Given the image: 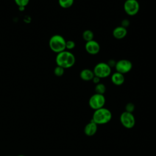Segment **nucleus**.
Masks as SVG:
<instances>
[{"mask_svg":"<svg viewBox=\"0 0 156 156\" xmlns=\"http://www.w3.org/2000/svg\"><path fill=\"white\" fill-rule=\"evenodd\" d=\"M129 25H130V21L128 19H124L122 20L121 24L122 27L127 29V27H129Z\"/></svg>","mask_w":156,"mask_h":156,"instance_id":"obj_21","label":"nucleus"},{"mask_svg":"<svg viewBox=\"0 0 156 156\" xmlns=\"http://www.w3.org/2000/svg\"><path fill=\"white\" fill-rule=\"evenodd\" d=\"M100 80H101V79H100L99 77H98L94 76L91 80H92V82H93L95 85H96V84L100 83Z\"/></svg>","mask_w":156,"mask_h":156,"instance_id":"obj_23","label":"nucleus"},{"mask_svg":"<svg viewBox=\"0 0 156 156\" xmlns=\"http://www.w3.org/2000/svg\"><path fill=\"white\" fill-rule=\"evenodd\" d=\"M123 7L126 14L129 16H134L139 12L140 6L137 0H126Z\"/></svg>","mask_w":156,"mask_h":156,"instance_id":"obj_7","label":"nucleus"},{"mask_svg":"<svg viewBox=\"0 0 156 156\" xmlns=\"http://www.w3.org/2000/svg\"><path fill=\"white\" fill-rule=\"evenodd\" d=\"M85 49L87 53L90 55H96L101 49L99 43L96 40H91L85 43Z\"/></svg>","mask_w":156,"mask_h":156,"instance_id":"obj_9","label":"nucleus"},{"mask_svg":"<svg viewBox=\"0 0 156 156\" xmlns=\"http://www.w3.org/2000/svg\"><path fill=\"white\" fill-rule=\"evenodd\" d=\"M18 156H25V155H19Z\"/></svg>","mask_w":156,"mask_h":156,"instance_id":"obj_24","label":"nucleus"},{"mask_svg":"<svg viewBox=\"0 0 156 156\" xmlns=\"http://www.w3.org/2000/svg\"><path fill=\"white\" fill-rule=\"evenodd\" d=\"M55 63L57 66H61L64 69L70 68L74 65L76 57L72 52L65 50L57 54Z\"/></svg>","mask_w":156,"mask_h":156,"instance_id":"obj_1","label":"nucleus"},{"mask_svg":"<svg viewBox=\"0 0 156 156\" xmlns=\"http://www.w3.org/2000/svg\"><path fill=\"white\" fill-rule=\"evenodd\" d=\"M111 81L115 85L120 86L124 83L125 81V77L124 74L116 71L112 74Z\"/></svg>","mask_w":156,"mask_h":156,"instance_id":"obj_12","label":"nucleus"},{"mask_svg":"<svg viewBox=\"0 0 156 156\" xmlns=\"http://www.w3.org/2000/svg\"><path fill=\"white\" fill-rule=\"evenodd\" d=\"M93 71L94 76L99 77L100 79H103L110 76L112 68L107 63L99 62L94 66Z\"/></svg>","mask_w":156,"mask_h":156,"instance_id":"obj_4","label":"nucleus"},{"mask_svg":"<svg viewBox=\"0 0 156 156\" xmlns=\"http://www.w3.org/2000/svg\"><path fill=\"white\" fill-rule=\"evenodd\" d=\"M76 47V43L73 40L66 41V49L72 50Z\"/></svg>","mask_w":156,"mask_h":156,"instance_id":"obj_20","label":"nucleus"},{"mask_svg":"<svg viewBox=\"0 0 156 156\" xmlns=\"http://www.w3.org/2000/svg\"><path fill=\"white\" fill-rule=\"evenodd\" d=\"M49 46L52 51L58 54L66 50V40L62 35L55 34L50 38Z\"/></svg>","mask_w":156,"mask_h":156,"instance_id":"obj_3","label":"nucleus"},{"mask_svg":"<svg viewBox=\"0 0 156 156\" xmlns=\"http://www.w3.org/2000/svg\"><path fill=\"white\" fill-rule=\"evenodd\" d=\"M79 76L80 79L83 81H90L93 79L94 74L93 70L88 68H85L81 70L79 74Z\"/></svg>","mask_w":156,"mask_h":156,"instance_id":"obj_13","label":"nucleus"},{"mask_svg":"<svg viewBox=\"0 0 156 156\" xmlns=\"http://www.w3.org/2000/svg\"><path fill=\"white\" fill-rule=\"evenodd\" d=\"M98 124L91 120L88 123H87L83 129L84 133L88 136H92L96 134L98 131Z\"/></svg>","mask_w":156,"mask_h":156,"instance_id":"obj_10","label":"nucleus"},{"mask_svg":"<svg viewBox=\"0 0 156 156\" xmlns=\"http://www.w3.org/2000/svg\"><path fill=\"white\" fill-rule=\"evenodd\" d=\"M82 38L86 42L93 40L94 38V33L90 29L85 30L82 33Z\"/></svg>","mask_w":156,"mask_h":156,"instance_id":"obj_14","label":"nucleus"},{"mask_svg":"<svg viewBox=\"0 0 156 156\" xmlns=\"http://www.w3.org/2000/svg\"><path fill=\"white\" fill-rule=\"evenodd\" d=\"M135 109V105L132 102H128L125 105V111L126 112L133 113Z\"/></svg>","mask_w":156,"mask_h":156,"instance_id":"obj_19","label":"nucleus"},{"mask_svg":"<svg viewBox=\"0 0 156 156\" xmlns=\"http://www.w3.org/2000/svg\"><path fill=\"white\" fill-rule=\"evenodd\" d=\"M116 63V62H115V60L110 59V60H108V62L107 63V64L110 66V67L112 68V67H115V66Z\"/></svg>","mask_w":156,"mask_h":156,"instance_id":"obj_22","label":"nucleus"},{"mask_svg":"<svg viewBox=\"0 0 156 156\" xmlns=\"http://www.w3.org/2000/svg\"><path fill=\"white\" fill-rule=\"evenodd\" d=\"M65 69L61 66H57L54 69V73L57 77H61L64 74Z\"/></svg>","mask_w":156,"mask_h":156,"instance_id":"obj_17","label":"nucleus"},{"mask_svg":"<svg viewBox=\"0 0 156 156\" xmlns=\"http://www.w3.org/2000/svg\"><path fill=\"white\" fill-rule=\"evenodd\" d=\"M19 8H24L29 3L30 0H14Z\"/></svg>","mask_w":156,"mask_h":156,"instance_id":"obj_18","label":"nucleus"},{"mask_svg":"<svg viewBox=\"0 0 156 156\" xmlns=\"http://www.w3.org/2000/svg\"><path fill=\"white\" fill-rule=\"evenodd\" d=\"M74 0H58V2L59 5L63 9H68L71 7Z\"/></svg>","mask_w":156,"mask_h":156,"instance_id":"obj_15","label":"nucleus"},{"mask_svg":"<svg viewBox=\"0 0 156 156\" xmlns=\"http://www.w3.org/2000/svg\"><path fill=\"white\" fill-rule=\"evenodd\" d=\"M132 63L127 59H121L116 62L115 65V69L116 72L122 74L128 73L132 69Z\"/></svg>","mask_w":156,"mask_h":156,"instance_id":"obj_8","label":"nucleus"},{"mask_svg":"<svg viewBox=\"0 0 156 156\" xmlns=\"http://www.w3.org/2000/svg\"><path fill=\"white\" fill-rule=\"evenodd\" d=\"M112 118V113L111 111L104 107L94 111L91 120L98 125H104L108 123Z\"/></svg>","mask_w":156,"mask_h":156,"instance_id":"obj_2","label":"nucleus"},{"mask_svg":"<svg viewBox=\"0 0 156 156\" xmlns=\"http://www.w3.org/2000/svg\"><path fill=\"white\" fill-rule=\"evenodd\" d=\"M94 91L95 93L104 94L106 91V87L104 83L100 82L95 85Z\"/></svg>","mask_w":156,"mask_h":156,"instance_id":"obj_16","label":"nucleus"},{"mask_svg":"<svg viewBox=\"0 0 156 156\" xmlns=\"http://www.w3.org/2000/svg\"><path fill=\"white\" fill-rule=\"evenodd\" d=\"M105 102L106 99L104 94L94 93L90 96L88 100V105L91 109L96 110L104 107Z\"/></svg>","mask_w":156,"mask_h":156,"instance_id":"obj_5","label":"nucleus"},{"mask_svg":"<svg viewBox=\"0 0 156 156\" xmlns=\"http://www.w3.org/2000/svg\"><path fill=\"white\" fill-rule=\"evenodd\" d=\"M119 121L122 126L127 129H132L135 125V118L132 113L123 112L119 116Z\"/></svg>","mask_w":156,"mask_h":156,"instance_id":"obj_6","label":"nucleus"},{"mask_svg":"<svg viewBox=\"0 0 156 156\" xmlns=\"http://www.w3.org/2000/svg\"><path fill=\"white\" fill-rule=\"evenodd\" d=\"M127 34V30L126 28L122 27L121 26H119L114 28L112 31L113 37L117 40L123 39L126 37Z\"/></svg>","mask_w":156,"mask_h":156,"instance_id":"obj_11","label":"nucleus"}]
</instances>
